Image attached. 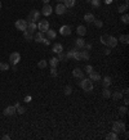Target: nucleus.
I'll list each match as a JSON object with an SVG mask.
<instances>
[{"mask_svg":"<svg viewBox=\"0 0 129 140\" xmlns=\"http://www.w3.org/2000/svg\"><path fill=\"white\" fill-rule=\"evenodd\" d=\"M89 80H92V81H98V80H101L100 73H98V72H94V71H92V72L89 73Z\"/></svg>","mask_w":129,"mask_h":140,"instance_id":"obj_14","label":"nucleus"},{"mask_svg":"<svg viewBox=\"0 0 129 140\" xmlns=\"http://www.w3.org/2000/svg\"><path fill=\"white\" fill-rule=\"evenodd\" d=\"M90 4H92L93 8H98L100 4H101V1H100V0H93V1H90Z\"/></svg>","mask_w":129,"mask_h":140,"instance_id":"obj_38","label":"nucleus"},{"mask_svg":"<svg viewBox=\"0 0 129 140\" xmlns=\"http://www.w3.org/2000/svg\"><path fill=\"white\" fill-rule=\"evenodd\" d=\"M94 19H96V18H94V16H93L92 13H87L85 16H84V21L88 22V23H92V22H93Z\"/></svg>","mask_w":129,"mask_h":140,"instance_id":"obj_17","label":"nucleus"},{"mask_svg":"<svg viewBox=\"0 0 129 140\" xmlns=\"http://www.w3.org/2000/svg\"><path fill=\"white\" fill-rule=\"evenodd\" d=\"M58 61H66L67 59V58H66V55L63 54V51H62V53H58Z\"/></svg>","mask_w":129,"mask_h":140,"instance_id":"obj_40","label":"nucleus"},{"mask_svg":"<svg viewBox=\"0 0 129 140\" xmlns=\"http://www.w3.org/2000/svg\"><path fill=\"white\" fill-rule=\"evenodd\" d=\"M107 45L110 48H115L118 45V39L114 37V36H109V41H107Z\"/></svg>","mask_w":129,"mask_h":140,"instance_id":"obj_11","label":"nucleus"},{"mask_svg":"<svg viewBox=\"0 0 129 140\" xmlns=\"http://www.w3.org/2000/svg\"><path fill=\"white\" fill-rule=\"evenodd\" d=\"M72 75H74V77H76V78H84V73L81 72L80 68H75L72 71Z\"/></svg>","mask_w":129,"mask_h":140,"instance_id":"obj_13","label":"nucleus"},{"mask_svg":"<svg viewBox=\"0 0 129 140\" xmlns=\"http://www.w3.org/2000/svg\"><path fill=\"white\" fill-rule=\"evenodd\" d=\"M39 17H40L39 10H31V12L28 13V21H30V22H36V21H39Z\"/></svg>","mask_w":129,"mask_h":140,"instance_id":"obj_5","label":"nucleus"},{"mask_svg":"<svg viewBox=\"0 0 129 140\" xmlns=\"http://www.w3.org/2000/svg\"><path fill=\"white\" fill-rule=\"evenodd\" d=\"M36 28H37V26H36L35 22H30V23H27V28H26V30H27L28 32L34 34V32L36 31Z\"/></svg>","mask_w":129,"mask_h":140,"instance_id":"obj_12","label":"nucleus"},{"mask_svg":"<svg viewBox=\"0 0 129 140\" xmlns=\"http://www.w3.org/2000/svg\"><path fill=\"white\" fill-rule=\"evenodd\" d=\"M74 51H75V49L70 50L69 53H67V55H66V58H67V59H70V58H72V57H74Z\"/></svg>","mask_w":129,"mask_h":140,"instance_id":"obj_43","label":"nucleus"},{"mask_svg":"<svg viewBox=\"0 0 129 140\" xmlns=\"http://www.w3.org/2000/svg\"><path fill=\"white\" fill-rule=\"evenodd\" d=\"M9 61L13 63V64H17L19 61H21V54L19 53H12L9 55Z\"/></svg>","mask_w":129,"mask_h":140,"instance_id":"obj_6","label":"nucleus"},{"mask_svg":"<svg viewBox=\"0 0 129 140\" xmlns=\"http://www.w3.org/2000/svg\"><path fill=\"white\" fill-rule=\"evenodd\" d=\"M0 8H1V3H0Z\"/></svg>","mask_w":129,"mask_h":140,"instance_id":"obj_56","label":"nucleus"},{"mask_svg":"<svg viewBox=\"0 0 129 140\" xmlns=\"http://www.w3.org/2000/svg\"><path fill=\"white\" fill-rule=\"evenodd\" d=\"M119 112H120L121 116H124V114L128 113V108H127V107H120V108H119Z\"/></svg>","mask_w":129,"mask_h":140,"instance_id":"obj_36","label":"nucleus"},{"mask_svg":"<svg viewBox=\"0 0 129 140\" xmlns=\"http://www.w3.org/2000/svg\"><path fill=\"white\" fill-rule=\"evenodd\" d=\"M83 48H84L85 50H90V49H92V44H84V46H83Z\"/></svg>","mask_w":129,"mask_h":140,"instance_id":"obj_45","label":"nucleus"},{"mask_svg":"<svg viewBox=\"0 0 129 140\" xmlns=\"http://www.w3.org/2000/svg\"><path fill=\"white\" fill-rule=\"evenodd\" d=\"M66 12V6L63 5V4H61V3H58V5L56 6V13L58 14V16H62V14Z\"/></svg>","mask_w":129,"mask_h":140,"instance_id":"obj_10","label":"nucleus"},{"mask_svg":"<svg viewBox=\"0 0 129 140\" xmlns=\"http://www.w3.org/2000/svg\"><path fill=\"white\" fill-rule=\"evenodd\" d=\"M119 40L123 42V44H128V42H129V36H128V35H120Z\"/></svg>","mask_w":129,"mask_h":140,"instance_id":"obj_27","label":"nucleus"},{"mask_svg":"<svg viewBox=\"0 0 129 140\" xmlns=\"http://www.w3.org/2000/svg\"><path fill=\"white\" fill-rule=\"evenodd\" d=\"M63 51V46L61 45V44H54V45H53V53H56V54H58V53H62Z\"/></svg>","mask_w":129,"mask_h":140,"instance_id":"obj_15","label":"nucleus"},{"mask_svg":"<svg viewBox=\"0 0 129 140\" xmlns=\"http://www.w3.org/2000/svg\"><path fill=\"white\" fill-rule=\"evenodd\" d=\"M16 112H18L19 114H23L25 112H26V108L25 107H22V105H19V103H16Z\"/></svg>","mask_w":129,"mask_h":140,"instance_id":"obj_19","label":"nucleus"},{"mask_svg":"<svg viewBox=\"0 0 129 140\" xmlns=\"http://www.w3.org/2000/svg\"><path fill=\"white\" fill-rule=\"evenodd\" d=\"M58 58H52V59H49V64L52 66V67H57V64H58Z\"/></svg>","mask_w":129,"mask_h":140,"instance_id":"obj_31","label":"nucleus"},{"mask_svg":"<svg viewBox=\"0 0 129 140\" xmlns=\"http://www.w3.org/2000/svg\"><path fill=\"white\" fill-rule=\"evenodd\" d=\"M75 41H76V42H75V44H76V48H83V46H84V44H85V40L81 39V37L76 39Z\"/></svg>","mask_w":129,"mask_h":140,"instance_id":"obj_25","label":"nucleus"},{"mask_svg":"<svg viewBox=\"0 0 129 140\" xmlns=\"http://www.w3.org/2000/svg\"><path fill=\"white\" fill-rule=\"evenodd\" d=\"M106 139H107V140H116L118 139V134L115 131H112V132H110V134L106 136Z\"/></svg>","mask_w":129,"mask_h":140,"instance_id":"obj_26","label":"nucleus"},{"mask_svg":"<svg viewBox=\"0 0 129 140\" xmlns=\"http://www.w3.org/2000/svg\"><path fill=\"white\" fill-rule=\"evenodd\" d=\"M47 61H44V59H41V61H39V62H37V67H39V68H45V67H47Z\"/></svg>","mask_w":129,"mask_h":140,"instance_id":"obj_32","label":"nucleus"},{"mask_svg":"<svg viewBox=\"0 0 129 140\" xmlns=\"http://www.w3.org/2000/svg\"><path fill=\"white\" fill-rule=\"evenodd\" d=\"M112 1H114V0H105L106 4H110V3H112Z\"/></svg>","mask_w":129,"mask_h":140,"instance_id":"obj_51","label":"nucleus"},{"mask_svg":"<svg viewBox=\"0 0 129 140\" xmlns=\"http://www.w3.org/2000/svg\"><path fill=\"white\" fill-rule=\"evenodd\" d=\"M14 26H16V28H17V30H19V31H26V28H27V22H26L25 19H18V21H16Z\"/></svg>","mask_w":129,"mask_h":140,"instance_id":"obj_4","label":"nucleus"},{"mask_svg":"<svg viewBox=\"0 0 129 140\" xmlns=\"http://www.w3.org/2000/svg\"><path fill=\"white\" fill-rule=\"evenodd\" d=\"M102 84H103L105 87H109V86L111 85V77H110V76H105V77H103V82H102Z\"/></svg>","mask_w":129,"mask_h":140,"instance_id":"obj_22","label":"nucleus"},{"mask_svg":"<svg viewBox=\"0 0 129 140\" xmlns=\"http://www.w3.org/2000/svg\"><path fill=\"white\" fill-rule=\"evenodd\" d=\"M14 113H16V107L14 105H8L4 109V114L5 116H13Z\"/></svg>","mask_w":129,"mask_h":140,"instance_id":"obj_9","label":"nucleus"},{"mask_svg":"<svg viewBox=\"0 0 129 140\" xmlns=\"http://www.w3.org/2000/svg\"><path fill=\"white\" fill-rule=\"evenodd\" d=\"M36 26H37V28H39V31L43 32V34H45L49 30V22L48 21H40L39 25H36Z\"/></svg>","mask_w":129,"mask_h":140,"instance_id":"obj_3","label":"nucleus"},{"mask_svg":"<svg viewBox=\"0 0 129 140\" xmlns=\"http://www.w3.org/2000/svg\"><path fill=\"white\" fill-rule=\"evenodd\" d=\"M121 97H123V93H120V91H115L112 94V98L115 99V100H120Z\"/></svg>","mask_w":129,"mask_h":140,"instance_id":"obj_28","label":"nucleus"},{"mask_svg":"<svg viewBox=\"0 0 129 140\" xmlns=\"http://www.w3.org/2000/svg\"><path fill=\"white\" fill-rule=\"evenodd\" d=\"M43 1H44L45 4H49V1H50V0H43Z\"/></svg>","mask_w":129,"mask_h":140,"instance_id":"obj_52","label":"nucleus"},{"mask_svg":"<svg viewBox=\"0 0 129 140\" xmlns=\"http://www.w3.org/2000/svg\"><path fill=\"white\" fill-rule=\"evenodd\" d=\"M71 93H72V89H71V86H70V85H67V86L65 87V94H66V95H70Z\"/></svg>","mask_w":129,"mask_h":140,"instance_id":"obj_39","label":"nucleus"},{"mask_svg":"<svg viewBox=\"0 0 129 140\" xmlns=\"http://www.w3.org/2000/svg\"><path fill=\"white\" fill-rule=\"evenodd\" d=\"M43 39H44V34H43V32H37V34L34 35V40H35L36 42H41Z\"/></svg>","mask_w":129,"mask_h":140,"instance_id":"obj_18","label":"nucleus"},{"mask_svg":"<svg viewBox=\"0 0 129 140\" xmlns=\"http://www.w3.org/2000/svg\"><path fill=\"white\" fill-rule=\"evenodd\" d=\"M50 75H52V77H57V70H56V67H52Z\"/></svg>","mask_w":129,"mask_h":140,"instance_id":"obj_42","label":"nucleus"},{"mask_svg":"<svg viewBox=\"0 0 129 140\" xmlns=\"http://www.w3.org/2000/svg\"><path fill=\"white\" fill-rule=\"evenodd\" d=\"M124 104H125V105H128V104H129V99H128V98H125V99H124Z\"/></svg>","mask_w":129,"mask_h":140,"instance_id":"obj_49","label":"nucleus"},{"mask_svg":"<svg viewBox=\"0 0 129 140\" xmlns=\"http://www.w3.org/2000/svg\"><path fill=\"white\" fill-rule=\"evenodd\" d=\"M128 6H129V5H127V4H124V5H120L119 8H118V12H119L120 14H121V13H124V12L128 9Z\"/></svg>","mask_w":129,"mask_h":140,"instance_id":"obj_34","label":"nucleus"},{"mask_svg":"<svg viewBox=\"0 0 129 140\" xmlns=\"http://www.w3.org/2000/svg\"><path fill=\"white\" fill-rule=\"evenodd\" d=\"M31 99H32V98H31V97H30V95H27V97H25V102H26V103H28V102H31Z\"/></svg>","mask_w":129,"mask_h":140,"instance_id":"obj_47","label":"nucleus"},{"mask_svg":"<svg viewBox=\"0 0 129 140\" xmlns=\"http://www.w3.org/2000/svg\"><path fill=\"white\" fill-rule=\"evenodd\" d=\"M110 53H111V50H110V49H106V50H105V54H106V55H109Z\"/></svg>","mask_w":129,"mask_h":140,"instance_id":"obj_48","label":"nucleus"},{"mask_svg":"<svg viewBox=\"0 0 129 140\" xmlns=\"http://www.w3.org/2000/svg\"><path fill=\"white\" fill-rule=\"evenodd\" d=\"M128 3H129V0H125V4L128 5Z\"/></svg>","mask_w":129,"mask_h":140,"instance_id":"obj_54","label":"nucleus"},{"mask_svg":"<svg viewBox=\"0 0 129 140\" xmlns=\"http://www.w3.org/2000/svg\"><path fill=\"white\" fill-rule=\"evenodd\" d=\"M80 86H81V89L89 93V91H92L93 90V84H92V80H89V78H83L81 80V82H80Z\"/></svg>","mask_w":129,"mask_h":140,"instance_id":"obj_1","label":"nucleus"},{"mask_svg":"<svg viewBox=\"0 0 129 140\" xmlns=\"http://www.w3.org/2000/svg\"><path fill=\"white\" fill-rule=\"evenodd\" d=\"M80 55H81V59H84V61H88L89 59V51L88 50H83V51H80Z\"/></svg>","mask_w":129,"mask_h":140,"instance_id":"obj_24","label":"nucleus"},{"mask_svg":"<svg viewBox=\"0 0 129 140\" xmlns=\"http://www.w3.org/2000/svg\"><path fill=\"white\" fill-rule=\"evenodd\" d=\"M65 4V6H66V8H72V6L75 5V3H76V0H65V1H63Z\"/></svg>","mask_w":129,"mask_h":140,"instance_id":"obj_21","label":"nucleus"},{"mask_svg":"<svg viewBox=\"0 0 129 140\" xmlns=\"http://www.w3.org/2000/svg\"><path fill=\"white\" fill-rule=\"evenodd\" d=\"M23 37H25L27 41H30V40H32V39H34V34L28 32V31L26 30V31H23Z\"/></svg>","mask_w":129,"mask_h":140,"instance_id":"obj_23","label":"nucleus"},{"mask_svg":"<svg viewBox=\"0 0 129 140\" xmlns=\"http://www.w3.org/2000/svg\"><path fill=\"white\" fill-rule=\"evenodd\" d=\"M47 34H48V39H49V40H54V39L57 37V34H56L54 30H48Z\"/></svg>","mask_w":129,"mask_h":140,"instance_id":"obj_20","label":"nucleus"},{"mask_svg":"<svg viewBox=\"0 0 129 140\" xmlns=\"http://www.w3.org/2000/svg\"><path fill=\"white\" fill-rule=\"evenodd\" d=\"M102 95H103L105 98H110V97H111V91L107 89V87H105L103 91H102Z\"/></svg>","mask_w":129,"mask_h":140,"instance_id":"obj_33","label":"nucleus"},{"mask_svg":"<svg viewBox=\"0 0 129 140\" xmlns=\"http://www.w3.org/2000/svg\"><path fill=\"white\" fill-rule=\"evenodd\" d=\"M57 1H58V3H63V1H65V0H57Z\"/></svg>","mask_w":129,"mask_h":140,"instance_id":"obj_53","label":"nucleus"},{"mask_svg":"<svg viewBox=\"0 0 129 140\" xmlns=\"http://www.w3.org/2000/svg\"><path fill=\"white\" fill-rule=\"evenodd\" d=\"M3 139H4V140H9V139H10V136H9V135H4V136H3Z\"/></svg>","mask_w":129,"mask_h":140,"instance_id":"obj_50","label":"nucleus"},{"mask_svg":"<svg viewBox=\"0 0 129 140\" xmlns=\"http://www.w3.org/2000/svg\"><path fill=\"white\" fill-rule=\"evenodd\" d=\"M87 1H88V3H90V1H93V0H87Z\"/></svg>","mask_w":129,"mask_h":140,"instance_id":"obj_55","label":"nucleus"},{"mask_svg":"<svg viewBox=\"0 0 129 140\" xmlns=\"http://www.w3.org/2000/svg\"><path fill=\"white\" fill-rule=\"evenodd\" d=\"M41 42H43V44H45V45H49V42H50V41H49V39H43V41H41Z\"/></svg>","mask_w":129,"mask_h":140,"instance_id":"obj_46","label":"nucleus"},{"mask_svg":"<svg viewBox=\"0 0 129 140\" xmlns=\"http://www.w3.org/2000/svg\"><path fill=\"white\" fill-rule=\"evenodd\" d=\"M107 41H109V35H102L101 36V42L105 44V45H107Z\"/></svg>","mask_w":129,"mask_h":140,"instance_id":"obj_35","label":"nucleus"},{"mask_svg":"<svg viewBox=\"0 0 129 140\" xmlns=\"http://www.w3.org/2000/svg\"><path fill=\"white\" fill-rule=\"evenodd\" d=\"M121 21H123V23H128V22H129V16H128V14H124V16L123 17H121Z\"/></svg>","mask_w":129,"mask_h":140,"instance_id":"obj_41","label":"nucleus"},{"mask_svg":"<svg viewBox=\"0 0 129 140\" xmlns=\"http://www.w3.org/2000/svg\"><path fill=\"white\" fill-rule=\"evenodd\" d=\"M85 71H87L88 73H90V72H92V71H94V70H93V67H92L90 64H87V66H85Z\"/></svg>","mask_w":129,"mask_h":140,"instance_id":"obj_44","label":"nucleus"},{"mask_svg":"<svg viewBox=\"0 0 129 140\" xmlns=\"http://www.w3.org/2000/svg\"><path fill=\"white\" fill-rule=\"evenodd\" d=\"M8 70H9V64L8 63L0 62V71H8Z\"/></svg>","mask_w":129,"mask_h":140,"instance_id":"obj_30","label":"nucleus"},{"mask_svg":"<svg viewBox=\"0 0 129 140\" xmlns=\"http://www.w3.org/2000/svg\"><path fill=\"white\" fill-rule=\"evenodd\" d=\"M52 12H53V9H52V6L49 5V4H45L44 6H43V9H41V14H44V16H50L52 14Z\"/></svg>","mask_w":129,"mask_h":140,"instance_id":"obj_8","label":"nucleus"},{"mask_svg":"<svg viewBox=\"0 0 129 140\" xmlns=\"http://www.w3.org/2000/svg\"><path fill=\"white\" fill-rule=\"evenodd\" d=\"M112 131H115L116 134H119V132H124V131H125V123L121 122V121L114 122V125H112Z\"/></svg>","mask_w":129,"mask_h":140,"instance_id":"obj_2","label":"nucleus"},{"mask_svg":"<svg viewBox=\"0 0 129 140\" xmlns=\"http://www.w3.org/2000/svg\"><path fill=\"white\" fill-rule=\"evenodd\" d=\"M72 58H74V59H75V61H80V59H81L80 51H79L78 49H75V51H74V57H72Z\"/></svg>","mask_w":129,"mask_h":140,"instance_id":"obj_29","label":"nucleus"},{"mask_svg":"<svg viewBox=\"0 0 129 140\" xmlns=\"http://www.w3.org/2000/svg\"><path fill=\"white\" fill-rule=\"evenodd\" d=\"M76 34H78L79 36H84V35L87 34V28H85L84 26H78V28H76Z\"/></svg>","mask_w":129,"mask_h":140,"instance_id":"obj_16","label":"nucleus"},{"mask_svg":"<svg viewBox=\"0 0 129 140\" xmlns=\"http://www.w3.org/2000/svg\"><path fill=\"white\" fill-rule=\"evenodd\" d=\"M93 23H94L96 27H98V28H101V27L103 26V22H102V21H98V19H94V21H93Z\"/></svg>","mask_w":129,"mask_h":140,"instance_id":"obj_37","label":"nucleus"},{"mask_svg":"<svg viewBox=\"0 0 129 140\" xmlns=\"http://www.w3.org/2000/svg\"><path fill=\"white\" fill-rule=\"evenodd\" d=\"M59 34H61V35H63V36H69V35L71 34V27H70V26H67V25L62 26V27L59 28Z\"/></svg>","mask_w":129,"mask_h":140,"instance_id":"obj_7","label":"nucleus"}]
</instances>
